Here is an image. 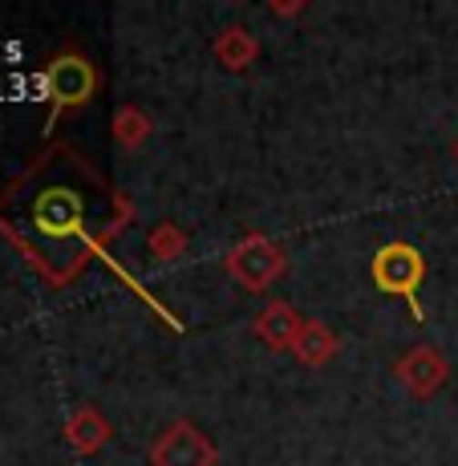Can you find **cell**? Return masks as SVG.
Wrapping results in <instances>:
<instances>
[{
    "instance_id": "6da1fadb",
    "label": "cell",
    "mask_w": 458,
    "mask_h": 466,
    "mask_svg": "<svg viewBox=\"0 0 458 466\" xmlns=\"http://www.w3.org/2000/svg\"><path fill=\"white\" fill-rule=\"evenodd\" d=\"M33 231L53 248H74L82 231V199L74 191H45L33 208Z\"/></svg>"
},
{
    "instance_id": "7a4b0ae2",
    "label": "cell",
    "mask_w": 458,
    "mask_h": 466,
    "mask_svg": "<svg viewBox=\"0 0 458 466\" xmlns=\"http://www.w3.org/2000/svg\"><path fill=\"white\" fill-rule=\"evenodd\" d=\"M422 272H426V264H422V256L410 244H390L373 259L377 289L398 292V297H410V300H414V289L422 284Z\"/></svg>"
},
{
    "instance_id": "3957f363",
    "label": "cell",
    "mask_w": 458,
    "mask_h": 466,
    "mask_svg": "<svg viewBox=\"0 0 458 466\" xmlns=\"http://www.w3.org/2000/svg\"><path fill=\"white\" fill-rule=\"evenodd\" d=\"M211 446L208 438L199 434L195 426L178 422L175 430H167L155 446V466H211Z\"/></svg>"
},
{
    "instance_id": "277c9868",
    "label": "cell",
    "mask_w": 458,
    "mask_h": 466,
    "mask_svg": "<svg viewBox=\"0 0 458 466\" xmlns=\"http://www.w3.org/2000/svg\"><path fill=\"white\" fill-rule=\"evenodd\" d=\"M45 86H49V94L57 97L61 106H82L86 97L94 94L97 77L82 57H57L49 66V74H45Z\"/></svg>"
},
{
    "instance_id": "5b68a950",
    "label": "cell",
    "mask_w": 458,
    "mask_h": 466,
    "mask_svg": "<svg viewBox=\"0 0 458 466\" xmlns=\"http://www.w3.org/2000/svg\"><path fill=\"white\" fill-rule=\"evenodd\" d=\"M280 252H276L268 239H244V244L231 252V272L239 276V280L248 284V289H268V280H272L276 272H280Z\"/></svg>"
},
{
    "instance_id": "8992f818",
    "label": "cell",
    "mask_w": 458,
    "mask_h": 466,
    "mask_svg": "<svg viewBox=\"0 0 458 466\" xmlns=\"http://www.w3.org/2000/svg\"><path fill=\"white\" fill-rule=\"evenodd\" d=\"M398 378L410 385V393L426 398V393H434L438 385H443L446 365H443V357H438V349H414V353H406V361L398 365Z\"/></svg>"
},
{
    "instance_id": "52a82bcc",
    "label": "cell",
    "mask_w": 458,
    "mask_h": 466,
    "mask_svg": "<svg viewBox=\"0 0 458 466\" xmlns=\"http://www.w3.org/2000/svg\"><path fill=\"white\" fill-rule=\"evenodd\" d=\"M300 325H304V320L296 317L289 304L276 300V304H268V309L260 312V320H256V337H260V340H268L272 349H289L292 340H296V333H300Z\"/></svg>"
},
{
    "instance_id": "ba28073f",
    "label": "cell",
    "mask_w": 458,
    "mask_h": 466,
    "mask_svg": "<svg viewBox=\"0 0 458 466\" xmlns=\"http://www.w3.org/2000/svg\"><path fill=\"white\" fill-rule=\"evenodd\" d=\"M292 349H296V357H300L304 365H321V361H329V357L337 353V340H333V333H329L325 325L304 320L300 333H296V340H292Z\"/></svg>"
},
{
    "instance_id": "9c48e42d",
    "label": "cell",
    "mask_w": 458,
    "mask_h": 466,
    "mask_svg": "<svg viewBox=\"0 0 458 466\" xmlns=\"http://www.w3.org/2000/svg\"><path fill=\"white\" fill-rule=\"evenodd\" d=\"M215 53H219V61L228 69H244L251 61V53H256V45H251V37H244V29H231L228 37L219 41V49Z\"/></svg>"
},
{
    "instance_id": "30bf717a",
    "label": "cell",
    "mask_w": 458,
    "mask_h": 466,
    "mask_svg": "<svg viewBox=\"0 0 458 466\" xmlns=\"http://www.w3.org/2000/svg\"><path fill=\"white\" fill-rule=\"evenodd\" d=\"M102 438H106V426H102V418L97 414H77V422L69 426V442H74L77 451H86V454L94 451Z\"/></svg>"
},
{
    "instance_id": "8fae6325",
    "label": "cell",
    "mask_w": 458,
    "mask_h": 466,
    "mask_svg": "<svg viewBox=\"0 0 458 466\" xmlns=\"http://www.w3.org/2000/svg\"><path fill=\"white\" fill-rule=\"evenodd\" d=\"M114 127H118V142H126V147H138L147 138V118L138 110H122Z\"/></svg>"
},
{
    "instance_id": "7c38bea8",
    "label": "cell",
    "mask_w": 458,
    "mask_h": 466,
    "mask_svg": "<svg viewBox=\"0 0 458 466\" xmlns=\"http://www.w3.org/2000/svg\"><path fill=\"white\" fill-rule=\"evenodd\" d=\"M150 248H155V252L167 259V256H175L178 248H183V236H178V231L170 228V223H163V228H158L155 236H150Z\"/></svg>"
}]
</instances>
